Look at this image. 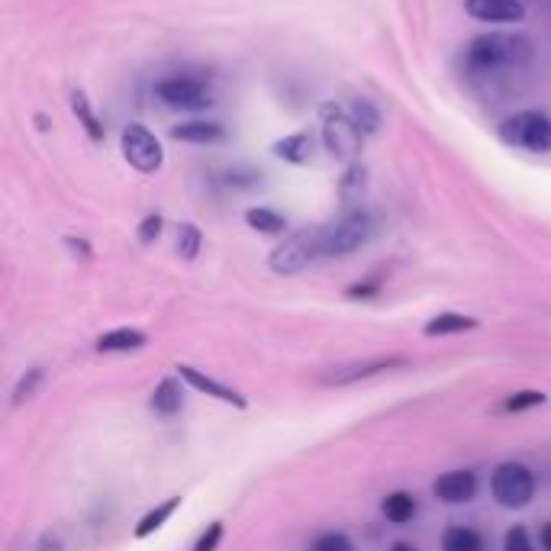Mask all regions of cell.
I'll use <instances>...</instances> for the list:
<instances>
[{"mask_svg": "<svg viewBox=\"0 0 551 551\" xmlns=\"http://www.w3.org/2000/svg\"><path fill=\"white\" fill-rule=\"evenodd\" d=\"M120 152L126 158L129 168H136L139 174H158L165 165V145L149 126L129 123L120 133Z\"/></svg>", "mask_w": 551, "mask_h": 551, "instance_id": "5b68a950", "label": "cell"}, {"mask_svg": "<svg viewBox=\"0 0 551 551\" xmlns=\"http://www.w3.org/2000/svg\"><path fill=\"white\" fill-rule=\"evenodd\" d=\"M526 46L519 36H506V33H484V36H474L464 49V65L471 71H497L513 65L519 58V49Z\"/></svg>", "mask_w": 551, "mask_h": 551, "instance_id": "3957f363", "label": "cell"}, {"mask_svg": "<svg viewBox=\"0 0 551 551\" xmlns=\"http://www.w3.org/2000/svg\"><path fill=\"white\" fill-rule=\"evenodd\" d=\"M42 384V368H33V371H26V377H20V384L17 390H13V403H23L36 394V387Z\"/></svg>", "mask_w": 551, "mask_h": 551, "instance_id": "f1b7e54d", "label": "cell"}, {"mask_svg": "<svg viewBox=\"0 0 551 551\" xmlns=\"http://www.w3.org/2000/svg\"><path fill=\"white\" fill-rule=\"evenodd\" d=\"M348 116H352L355 126H358L365 136H374L377 129H381V110H377V107L371 104V100H365V97L352 100V107H348Z\"/></svg>", "mask_w": 551, "mask_h": 551, "instance_id": "603a6c76", "label": "cell"}, {"mask_svg": "<svg viewBox=\"0 0 551 551\" xmlns=\"http://www.w3.org/2000/svg\"><path fill=\"white\" fill-rule=\"evenodd\" d=\"M149 345V336L139 329H113V332H104V336L97 339V352L104 355H113V352H139V348Z\"/></svg>", "mask_w": 551, "mask_h": 551, "instance_id": "5bb4252c", "label": "cell"}, {"mask_svg": "<svg viewBox=\"0 0 551 551\" xmlns=\"http://www.w3.org/2000/svg\"><path fill=\"white\" fill-rule=\"evenodd\" d=\"M371 232H374L371 216L365 210H352L332 226L319 229V252L323 255H352L371 239Z\"/></svg>", "mask_w": 551, "mask_h": 551, "instance_id": "277c9868", "label": "cell"}, {"mask_svg": "<svg viewBox=\"0 0 551 551\" xmlns=\"http://www.w3.org/2000/svg\"><path fill=\"white\" fill-rule=\"evenodd\" d=\"M200 245H203V232L194 223H181L178 226V255L184 261H194L200 255Z\"/></svg>", "mask_w": 551, "mask_h": 551, "instance_id": "cb8c5ba5", "label": "cell"}, {"mask_svg": "<svg viewBox=\"0 0 551 551\" xmlns=\"http://www.w3.org/2000/svg\"><path fill=\"white\" fill-rule=\"evenodd\" d=\"M548 397L542 394V390H516V394L506 397L503 410L506 413H522V410H532V406H542Z\"/></svg>", "mask_w": 551, "mask_h": 551, "instance_id": "d4e9b609", "label": "cell"}, {"mask_svg": "<svg viewBox=\"0 0 551 551\" xmlns=\"http://www.w3.org/2000/svg\"><path fill=\"white\" fill-rule=\"evenodd\" d=\"M319 229L316 232H297L287 242H281L278 249L268 255V268L274 274H300L310 265L313 258H319Z\"/></svg>", "mask_w": 551, "mask_h": 551, "instance_id": "ba28073f", "label": "cell"}, {"mask_svg": "<svg viewBox=\"0 0 551 551\" xmlns=\"http://www.w3.org/2000/svg\"><path fill=\"white\" fill-rule=\"evenodd\" d=\"M481 323H477L474 316H464V313H439V316H432L429 323L423 326V332L429 339L435 336H458V332H471L477 329Z\"/></svg>", "mask_w": 551, "mask_h": 551, "instance_id": "e0dca14e", "label": "cell"}, {"mask_svg": "<svg viewBox=\"0 0 551 551\" xmlns=\"http://www.w3.org/2000/svg\"><path fill=\"white\" fill-rule=\"evenodd\" d=\"M181 510V497H168L165 503H158L155 510H149L142 519H139V526H136V539H149L152 532H158L165 526V522Z\"/></svg>", "mask_w": 551, "mask_h": 551, "instance_id": "ffe728a7", "label": "cell"}, {"mask_svg": "<svg viewBox=\"0 0 551 551\" xmlns=\"http://www.w3.org/2000/svg\"><path fill=\"white\" fill-rule=\"evenodd\" d=\"M223 136H226V129L216 120H187V123L171 126V139L184 142V145H213Z\"/></svg>", "mask_w": 551, "mask_h": 551, "instance_id": "7c38bea8", "label": "cell"}, {"mask_svg": "<svg viewBox=\"0 0 551 551\" xmlns=\"http://www.w3.org/2000/svg\"><path fill=\"white\" fill-rule=\"evenodd\" d=\"M381 513H384L387 522H394V526H406V522L416 516V500L410 497V493L397 490V493H390V497L384 500Z\"/></svg>", "mask_w": 551, "mask_h": 551, "instance_id": "44dd1931", "label": "cell"}, {"mask_svg": "<svg viewBox=\"0 0 551 551\" xmlns=\"http://www.w3.org/2000/svg\"><path fill=\"white\" fill-rule=\"evenodd\" d=\"M152 410H155L158 416H165V419L178 416V413L184 410V390H181L178 381H174V377H165V381L155 387V394H152Z\"/></svg>", "mask_w": 551, "mask_h": 551, "instance_id": "2e32d148", "label": "cell"}, {"mask_svg": "<svg viewBox=\"0 0 551 551\" xmlns=\"http://www.w3.org/2000/svg\"><path fill=\"white\" fill-rule=\"evenodd\" d=\"M162 229H165V216H162V213H149V216H145V220L139 223V232H136V236H139L142 245H152L158 236H162Z\"/></svg>", "mask_w": 551, "mask_h": 551, "instance_id": "83f0119b", "label": "cell"}, {"mask_svg": "<svg viewBox=\"0 0 551 551\" xmlns=\"http://www.w3.org/2000/svg\"><path fill=\"white\" fill-rule=\"evenodd\" d=\"M410 361L406 358H374V361H365V365H355V368H345L342 374H332L329 384H352V381H361V377H371V374H381V371H394V368H406Z\"/></svg>", "mask_w": 551, "mask_h": 551, "instance_id": "9a60e30c", "label": "cell"}, {"mask_svg": "<svg viewBox=\"0 0 551 551\" xmlns=\"http://www.w3.org/2000/svg\"><path fill=\"white\" fill-rule=\"evenodd\" d=\"M497 139L532 155L551 152V116L545 110H519L497 126Z\"/></svg>", "mask_w": 551, "mask_h": 551, "instance_id": "6da1fadb", "label": "cell"}, {"mask_svg": "<svg viewBox=\"0 0 551 551\" xmlns=\"http://www.w3.org/2000/svg\"><path fill=\"white\" fill-rule=\"evenodd\" d=\"M539 545H542V551H551V522H545V526H542V532H539Z\"/></svg>", "mask_w": 551, "mask_h": 551, "instance_id": "1f68e13d", "label": "cell"}, {"mask_svg": "<svg viewBox=\"0 0 551 551\" xmlns=\"http://www.w3.org/2000/svg\"><path fill=\"white\" fill-rule=\"evenodd\" d=\"M432 493H435V500L452 503V506L471 503L477 497V474L474 471H448L432 484Z\"/></svg>", "mask_w": 551, "mask_h": 551, "instance_id": "30bf717a", "label": "cell"}, {"mask_svg": "<svg viewBox=\"0 0 551 551\" xmlns=\"http://www.w3.org/2000/svg\"><path fill=\"white\" fill-rule=\"evenodd\" d=\"M381 284H384L381 278H365V281H358V284L348 287L345 294L352 297V300H368V297H374V294H377V290H381Z\"/></svg>", "mask_w": 551, "mask_h": 551, "instance_id": "4dcf8cb0", "label": "cell"}, {"mask_svg": "<svg viewBox=\"0 0 551 551\" xmlns=\"http://www.w3.org/2000/svg\"><path fill=\"white\" fill-rule=\"evenodd\" d=\"M310 551H355V545L345 532H323L313 539Z\"/></svg>", "mask_w": 551, "mask_h": 551, "instance_id": "484cf974", "label": "cell"}, {"mask_svg": "<svg viewBox=\"0 0 551 551\" xmlns=\"http://www.w3.org/2000/svg\"><path fill=\"white\" fill-rule=\"evenodd\" d=\"M178 377L181 381H187L194 390H200V394H207L213 400H220V403H229V406H236V410H245L249 406V400H245L239 390H232L220 381H213V377H207L203 371H197L194 365H178Z\"/></svg>", "mask_w": 551, "mask_h": 551, "instance_id": "8fae6325", "label": "cell"}, {"mask_svg": "<svg viewBox=\"0 0 551 551\" xmlns=\"http://www.w3.org/2000/svg\"><path fill=\"white\" fill-rule=\"evenodd\" d=\"M65 242H68V249H75V252L91 255V249H87V242H84V239H65Z\"/></svg>", "mask_w": 551, "mask_h": 551, "instance_id": "d6a6232c", "label": "cell"}, {"mask_svg": "<svg viewBox=\"0 0 551 551\" xmlns=\"http://www.w3.org/2000/svg\"><path fill=\"white\" fill-rule=\"evenodd\" d=\"M464 10L477 23H522L526 4L522 0H464Z\"/></svg>", "mask_w": 551, "mask_h": 551, "instance_id": "9c48e42d", "label": "cell"}, {"mask_svg": "<svg viewBox=\"0 0 551 551\" xmlns=\"http://www.w3.org/2000/svg\"><path fill=\"white\" fill-rule=\"evenodd\" d=\"M245 226L261 232V236H284L287 232V220L271 207H249L245 210Z\"/></svg>", "mask_w": 551, "mask_h": 551, "instance_id": "d6986e66", "label": "cell"}, {"mask_svg": "<svg viewBox=\"0 0 551 551\" xmlns=\"http://www.w3.org/2000/svg\"><path fill=\"white\" fill-rule=\"evenodd\" d=\"M490 493L500 506H506V510H522V506H529L535 497V477L526 464L503 461L497 464V471L490 477Z\"/></svg>", "mask_w": 551, "mask_h": 551, "instance_id": "8992f818", "label": "cell"}, {"mask_svg": "<svg viewBox=\"0 0 551 551\" xmlns=\"http://www.w3.org/2000/svg\"><path fill=\"white\" fill-rule=\"evenodd\" d=\"M390 551H416V548H413V545H406V542H397Z\"/></svg>", "mask_w": 551, "mask_h": 551, "instance_id": "836d02e7", "label": "cell"}, {"mask_svg": "<svg viewBox=\"0 0 551 551\" xmlns=\"http://www.w3.org/2000/svg\"><path fill=\"white\" fill-rule=\"evenodd\" d=\"M271 155L281 158L287 165H307L313 158V136L307 129H300V133H287L284 139H278L271 145Z\"/></svg>", "mask_w": 551, "mask_h": 551, "instance_id": "4fadbf2b", "label": "cell"}, {"mask_svg": "<svg viewBox=\"0 0 551 551\" xmlns=\"http://www.w3.org/2000/svg\"><path fill=\"white\" fill-rule=\"evenodd\" d=\"M152 94L171 110H207V107H213L210 87L197 78H181V75L165 78L152 87Z\"/></svg>", "mask_w": 551, "mask_h": 551, "instance_id": "52a82bcc", "label": "cell"}, {"mask_svg": "<svg viewBox=\"0 0 551 551\" xmlns=\"http://www.w3.org/2000/svg\"><path fill=\"white\" fill-rule=\"evenodd\" d=\"M442 551H484V539L468 526H452L442 535Z\"/></svg>", "mask_w": 551, "mask_h": 551, "instance_id": "7402d4cb", "label": "cell"}, {"mask_svg": "<svg viewBox=\"0 0 551 551\" xmlns=\"http://www.w3.org/2000/svg\"><path fill=\"white\" fill-rule=\"evenodd\" d=\"M319 136L332 158H339L345 165H355L361 155V145H365V133L355 126V120L348 116V110L336 104H323L319 107Z\"/></svg>", "mask_w": 551, "mask_h": 551, "instance_id": "7a4b0ae2", "label": "cell"}, {"mask_svg": "<svg viewBox=\"0 0 551 551\" xmlns=\"http://www.w3.org/2000/svg\"><path fill=\"white\" fill-rule=\"evenodd\" d=\"M71 113L78 116V123L84 126V133L91 136V142H104V136H107L104 120H100V116L94 113L91 100H87L84 91H71Z\"/></svg>", "mask_w": 551, "mask_h": 551, "instance_id": "ac0fdd59", "label": "cell"}, {"mask_svg": "<svg viewBox=\"0 0 551 551\" xmlns=\"http://www.w3.org/2000/svg\"><path fill=\"white\" fill-rule=\"evenodd\" d=\"M220 542H223V522H210L207 532H203L197 539L194 551H216V548H220Z\"/></svg>", "mask_w": 551, "mask_h": 551, "instance_id": "f546056e", "label": "cell"}, {"mask_svg": "<svg viewBox=\"0 0 551 551\" xmlns=\"http://www.w3.org/2000/svg\"><path fill=\"white\" fill-rule=\"evenodd\" d=\"M503 551H539V548L532 545L526 526H513V529H506V535H503Z\"/></svg>", "mask_w": 551, "mask_h": 551, "instance_id": "4316f807", "label": "cell"}]
</instances>
